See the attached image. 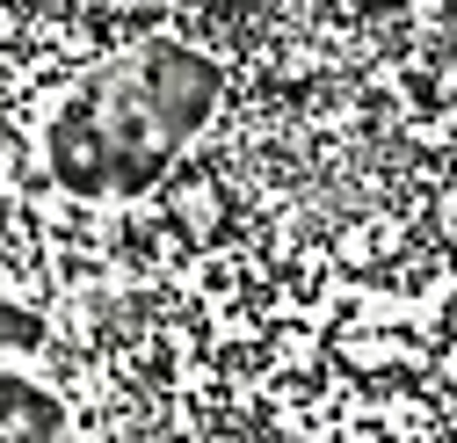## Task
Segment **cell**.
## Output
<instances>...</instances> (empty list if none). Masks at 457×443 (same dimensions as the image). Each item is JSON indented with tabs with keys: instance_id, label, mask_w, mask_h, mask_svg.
I'll use <instances>...</instances> for the list:
<instances>
[{
	"instance_id": "3",
	"label": "cell",
	"mask_w": 457,
	"mask_h": 443,
	"mask_svg": "<svg viewBox=\"0 0 457 443\" xmlns=\"http://www.w3.org/2000/svg\"><path fill=\"white\" fill-rule=\"evenodd\" d=\"M29 349H44V313L0 298V356H29Z\"/></svg>"
},
{
	"instance_id": "2",
	"label": "cell",
	"mask_w": 457,
	"mask_h": 443,
	"mask_svg": "<svg viewBox=\"0 0 457 443\" xmlns=\"http://www.w3.org/2000/svg\"><path fill=\"white\" fill-rule=\"evenodd\" d=\"M66 429H73V414H66L59 393H44V385H29V378H15V371H0V443H8V436L44 443V436H66Z\"/></svg>"
},
{
	"instance_id": "1",
	"label": "cell",
	"mask_w": 457,
	"mask_h": 443,
	"mask_svg": "<svg viewBox=\"0 0 457 443\" xmlns=\"http://www.w3.org/2000/svg\"><path fill=\"white\" fill-rule=\"evenodd\" d=\"M218 109V66L182 37H145L73 80L44 124V168L73 196H145Z\"/></svg>"
}]
</instances>
